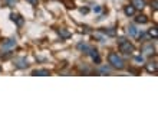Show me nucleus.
I'll return each mask as SVG.
<instances>
[{"label": "nucleus", "mask_w": 158, "mask_h": 127, "mask_svg": "<svg viewBox=\"0 0 158 127\" xmlns=\"http://www.w3.org/2000/svg\"><path fill=\"white\" fill-rule=\"evenodd\" d=\"M108 62L111 64V67H114L115 69H124L125 68L124 59H122L118 54H115V52H112V54L108 55Z\"/></svg>", "instance_id": "obj_1"}, {"label": "nucleus", "mask_w": 158, "mask_h": 127, "mask_svg": "<svg viewBox=\"0 0 158 127\" xmlns=\"http://www.w3.org/2000/svg\"><path fill=\"white\" fill-rule=\"evenodd\" d=\"M118 45H119V51L124 52L125 55H131L134 52V45L129 42V41H127L125 38L118 39Z\"/></svg>", "instance_id": "obj_2"}, {"label": "nucleus", "mask_w": 158, "mask_h": 127, "mask_svg": "<svg viewBox=\"0 0 158 127\" xmlns=\"http://www.w3.org/2000/svg\"><path fill=\"white\" fill-rule=\"evenodd\" d=\"M16 45H17L16 38H10V39H7V41L3 43L2 51H3V52H10V51H13V49L16 48Z\"/></svg>", "instance_id": "obj_3"}, {"label": "nucleus", "mask_w": 158, "mask_h": 127, "mask_svg": "<svg viewBox=\"0 0 158 127\" xmlns=\"http://www.w3.org/2000/svg\"><path fill=\"white\" fill-rule=\"evenodd\" d=\"M142 52H144V56H152L155 54V48L152 46V43H147L142 46Z\"/></svg>", "instance_id": "obj_4"}, {"label": "nucleus", "mask_w": 158, "mask_h": 127, "mask_svg": "<svg viewBox=\"0 0 158 127\" xmlns=\"http://www.w3.org/2000/svg\"><path fill=\"white\" fill-rule=\"evenodd\" d=\"M15 67L19 68V69H25V68L29 67V62H27L26 58H17V59L15 61Z\"/></svg>", "instance_id": "obj_5"}, {"label": "nucleus", "mask_w": 158, "mask_h": 127, "mask_svg": "<svg viewBox=\"0 0 158 127\" xmlns=\"http://www.w3.org/2000/svg\"><path fill=\"white\" fill-rule=\"evenodd\" d=\"M10 20L15 22L19 28H20V26H23V23H25V19H23L20 15H17V13H12V15H10Z\"/></svg>", "instance_id": "obj_6"}, {"label": "nucleus", "mask_w": 158, "mask_h": 127, "mask_svg": "<svg viewBox=\"0 0 158 127\" xmlns=\"http://www.w3.org/2000/svg\"><path fill=\"white\" fill-rule=\"evenodd\" d=\"M131 4L134 6V9L142 10V9L145 7V0H131Z\"/></svg>", "instance_id": "obj_7"}, {"label": "nucleus", "mask_w": 158, "mask_h": 127, "mask_svg": "<svg viewBox=\"0 0 158 127\" xmlns=\"http://www.w3.org/2000/svg\"><path fill=\"white\" fill-rule=\"evenodd\" d=\"M32 75H35V77H48V75H50V72L46 69V68H40V69H35L33 72H32Z\"/></svg>", "instance_id": "obj_8"}, {"label": "nucleus", "mask_w": 158, "mask_h": 127, "mask_svg": "<svg viewBox=\"0 0 158 127\" xmlns=\"http://www.w3.org/2000/svg\"><path fill=\"white\" fill-rule=\"evenodd\" d=\"M58 33H59V36H60V38L62 39H69L72 36V33L71 32H69V30H66V29H58Z\"/></svg>", "instance_id": "obj_9"}, {"label": "nucleus", "mask_w": 158, "mask_h": 127, "mask_svg": "<svg viewBox=\"0 0 158 127\" xmlns=\"http://www.w3.org/2000/svg\"><path fill=\"white\" fill-rule=\"evenodd\" d=\"M128 33H129V36H132V38H137V36H139V32H138V29L134 25H129L128 26Z\"/></svg>", "instance_id": "obj_10"}, {"label": "nucleus", "mask_w": 158, "mask_h": 127, "mask_svg": "<svg viewBox=\"0 0 158 127\" xmlns=\"http://www.w3.org/2000/svg\"><path fill=\"white\" fill-rule=\"evenodd\" d=\"M88 54H89V55L92 56V59L95 61V62H99V61H101V58H99V54H98V51H96L95 48H91V51L88 52Z\"/></svg>", "instance_id": "obj_11"}, {"label": "nucleus", "mask_w": 158, "mask_h": 127, "mask_svg": "<svg viewBox=\"0 0 158 127\" xmlns=\"http://www.w3.org/2000/svg\"><path fill=\"white\" fill-rule=\"evenodd\" d=\"M147 71L150 72V74H155L157 72V62H148L147 64Z\"/></svg>", "instance_id": "obj_12"}, {"label": "nucleus", "mask_w": 158, "mask_h": 127, "mask_svg": "<svg viewBox=\"0 0 158 127\" xmlns=\"http://www.w3.org/2000/svg\"><path fill=\"white\" fill-rule=\"evenodd\" d=\"M91 45H88V43H78V49L81 52H85V54H88V52L91 51Z\"/></svg>", "instance_id": "obj_13"}, {"label": "nucleus", "mask_w": 158, "mask_h": 127, "mask_svg": "<svg viewBox=\"0 0 158 127\" xmlns=\"http://www.w3.org/2000/svg\"><path fill=\"white\" fill-rule=\"evenodd\" d=\"M135 22H137V23H141V25H145V23H148V17L144 16V15H139V16L135 17Z\"/></svg>", "instance_id": "obj_14"}, {"label": "nucleus", "mask_w": 158, "mask_h": 127, "mask_svg": "<svg viewBox=\"0 0 158 127\" xmlns=\"http://www.w3.org/2000/svg\"><path fill=\"white\" fill-rule=\"evenodd\" d=\"M124 12H125V15H127V16H132L134 13H135V9H134L132 4H131V6H125Z\"/></svg>", "instance_id": "obj_15"}, {"label": "nucleus", "mask_w": 158, "mask_h": 127, "mask_svg": "<svg viewBox=\"0 0 158 127\" xmlns=\"http://www.w3.org/2000/svg\"><path fill=\"white\" fill-rule=\"evenodd\" d=\"M148 35H150V36H152V38H154V39H157V38H158L157 28H152V29H150V30H148Z\"/></svg>", "instance_id": "obj_16"}, {"label": "nucleus", "mask_w": 158, "mask_h": 127, "mask_svg": "<svg viewBox=\"0 0 158 127\" xmlns=\"http://www.w3.org/2000/svg\"><path fill=\"white\" fill-rule=\"evenodd\" d=\"M98 72H99V74H109V72H111V68L109 67H101L99 69H98Z\"/></svg>", "instance_id": "obj_17"}, {"label": "nucleus", "mask_w": 158, "mask_h": 127, "mask_svg": "<svg viewBox=\"0 0 158 127\" xmlns=\"http://www.w3.org/2000/svg\"><path fill=\"white\" fill-rule=\"evenodd\" d=\"M102 32H104L105 35H109V36H114V35H115V30L114 29H102Z\"/></svg>", "instance_id": "obj_18"}, {"label": "nucleus", "mask_w": 158, "mask_h": 127, "mask_svg": "<svg viewBox=\"0 0 158 127\" xmlns=\"http://www.w3.org/2000/svg\"><path fill=\"white\" fill-rule=\"evenodd\" d=\"M95 38H96V39H99L101 42H105V41H106V38H105L104 35H101V33H95Z\"/></svg>", "instance_id": "obj_19"}, {"label": "nucleus", "mask_w": 158, "mask_h": 127, "mask_svg": "<svg viewBox=\"0 0 158 127\" xmlns=\"http://www.w3.org/2000/svg\"><path fill=\"white\" fill-rule=\"evenodd\" d=\"M92 10H94L95 13H101V12H102V7H101V6H94V9H92Z\"/></svg>", "instance_id": "obj_20"}, {"label": "nucleus", "mask_w": 158, "mask_h": 127, "mask_svg": "<svg viewBox=\"0 0 158 127\" xmlns=\"http://www.w3.org/2000/svg\"><path fill=\"white\" fill-rule=\"evenodd\" d=\"M26 2H29L32 6H38V0H26Z\"/></svg>", "instance_id": "obj_21"}, {"label": "nucleus", "mask_w": 158, "mask_h": 127, "mask_svg": "<svg viewBox=\"0 0 158 127\" xmlns=\"http://www.w3.org/2000/svg\"><path fill=\"white\" fill-rule=\"evenodd\" d=\"M6 3H7L9 6H15V3H16V0H6Z\"/></svg>", "instance_id": "obj_22"}, {"label": "nucleus", "mask_w": 158, "mask_h": 127, "mask_svg": "<svg viewBox=\"0 0 158 127\" xmlns=\"http://www.w3.org/2000/svg\"><path fill=\"white\" fill-rule=\"evenodd\" d=\"M135 61H137V62H144V58H142V56H135Z\"/></svg>", "instance_id": "obj_23"}, {"label": "nucleus", "mask_w": 158, "mask_h": 127, "mask_svg": "<svg viewBox=\"0 0 158 127\" xmlns=\"http://www.w3.org/2000/svg\"><path fill=\"white\" fill-rule=\"evenodd\" d=\"M152 7H154V10H157V9H158V3H157V0H154V2H152Z\"/></svg>", "instance_id": "obj_24"}, {"label": "nucleus", "mask_w": 158, "mask_h": 127, "mask_svg": "<svg viewBox=\"0 0 158 127\" xmlns=\"http://www.w3.org/2000/svg\"><path fill=\"white\" fill-rule=\"evenodd\" d=\"M79 10H81V13H88V12H89V10H88L86 7H81Z\"/></svg>", "instance_id": "obj_25"}]
</instances>
